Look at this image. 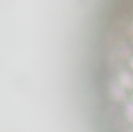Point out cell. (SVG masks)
<instances>
[{"label": "cell", "mask_w": 133, "mask_h": 132, "mask_svg": "<svg viewBox=\"0 0 133 132\" xmlns=\"http://www.w3.org/2000/svg\"><path fill=\"white\" fill-rule=\"evenodd\" d=\"M127 112L129 116H133V104L132 103H128L127 105Z\"/></svg>", "instance_id": "cell-3"}, {"label": "cell", "mask_w": 133, "mask_h": 132, "mask_svg": "<svg viewBox=\"0 0 133 132\" xmlns=\"http://www.w3.org/2000/svg\"><path fill=\"white\" fill-rule=\"evenodd\" d=\"M112 91L114 96L118 99H122L125 97L124 91L117 86L114 85L113 86Z\"/></svg>", "instance_id": "cell-2"}, {"label": "cell", "mask_w": 133, "mask_h": 132, "mask_svg": "<svg viewBox=\"0 0 133 132\" xmlns=\"http://www.w3.org/2000/svg\"><path fill=\"white\" fill-rule=\"evenodd\" d=\"M121 82L124 86L130 88L133 84V78L130 74L125 72L121 75Z\"/></svg>", "instance_id": "cell-1"}, {"label": "cell", "mask_w": 133, "mask_h": 132, "mask_svg": "<svg viewBox=\"0 0 133 132\" xmlns=\"http://www.w3.org/2000/svg\"><path fill=\"white\" fill-rule=\"evenodd\" d=\"M132 28H131V31H133V24H132Z\"/></svg>", "instance_id": "cell-5"}, {"label": "cell", "mask_w": 133, "mask_h": 132, "mask_svg": "<svg viewBox=\"0 0 133 132\" xmlns=\"http://www.w3.org/2000/svg\"><path fill=\"white\" fill-rule=\"evenodd\" d=\"M130 66L132 67V68L133 69V58H132V59L130 61Z\"/></svg>", "instance_id": "cell-4"}]
</instances>
